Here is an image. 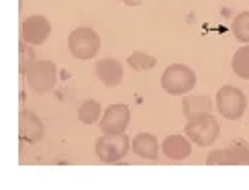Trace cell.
<instances>
[{
  "label": "cell",
  "instance_id": "cell-8",
  "mask_svg": "<svg viewBox=\"0 0 249 190\" xmlns=\"http://www.w3.org/2000/svg\"><path fill=\"white\" fill-rule=\"evenodd\" d=\"M51 33V23L43 15H31L20 25V41L29 45H43Z\"/></svg>",
  "mask_w": 249,
  "mask_h": 190
},
{
  "label": "cell",
  "instance_id": "cell-3",
  "mask_svg": "<svg viewBox=\"0 0 249 190\" xmlns=\"http://www.w3.org/2000/svg\"><path fill=\"white\" fill-rule=\"evenodd\" d=\"M214 107L221 113V117H225V119H229V121L241 119L247 109L245 92L237 86H231V84L221 86L214 96Z\"/></svg>",
  "mask_w": 249,
  "mask_h": 190
},
{
  "label": "cell",
  "instance_id": "cell-5",
  "mask_svg": "<svg viewBox=\"0 0 249 190\" xmlns=\"http://www.w3.org/2000/svg\"><path fill=\"white\" fill-rule=\"evenodd\" d=\"M68 49H70V54L80 61L92 59V57H96V54L100 51V37L96 31L90 27L74 29L68 37Z\"/></svg>",
  "mask_w": 249,
  "mask_h": 190
},
{
  "label": "cell",
  "instance_id": "cell-18",
  "mask_svg": "<svg viewBox=\"0 0 249 190\" xmlns=\"http://www.w3.org/2000/svg\"><path fill=\"white\" fill-rule=\"evenodd\" d=\"M155 59L151 54H147V51H133V54L129 56L127 63L133 68V70H137V72H143V70H151L155 66Z\"/></svg>",
  "mask_w": 249,
  "mask_h": 190
},
{
  "label": "cell",
  "instance_id": "cell-4",
  "mask_svg": "<svg viewBox=\"0 0 249 190\" xmlns=\"http://www.w3.org/2000/svg\"><path fill=\"white\" fill-rule=\"evenodd\" d=\"M94 150L102 164H117L131 152V139L124 133H105L96 139Z\"/></svg>",
  "mask_w": 249,
  "mask_h": 190
},
{
  "label": "cell",
  "instance_id": "cell-15",
  "mask_svg": "<svg viewBox=\"0 0 249 190\" xmlns=\"http://www.w3.org/2000/svg\"><path fill=\"white\" fill-rule=\"evenodd\" d=\"M100 114H102L100 102L94 100V98L84 100V102L80 104V109H78V119L84 123V125H94V123H98Z\"/></svg>",
  "mask_w": 249,
  "mask_h": 190
},
{
  "label": "cell",
  "instance_id": "cell-19",
  "mask_svg": "<svg viewBox=\"0 0 249 190\" xmlns=\"http://www.w3.org/2000/svg\"><path fill=\"white\" fill-rule=\"evenodd\" d=\"M33 61H35L33 45L25 43V41H20V47H18V72H20V74H25Z\"/></svg>",
  "mask_w": 249,
  "mask_h": 190
},
{
  "label": "cell",
  "instance_id": "cell-6",
  "mask_svg": "<svg viewBox=\"0 0 249 190\" xmlns=\"http://www.w3.org/2000/svg\"><path fill=\"white\" fill-rule=\"evenodd\" d=\"M31 90H35L39 94H45L55 86L57 82V68L53 61L49 59H35L29 66V70L23 74Z\"/></svg>",
  "mask_w": 249,
  "mask_h": 190
},
{
  "label": "cell",
  "instance_id": "cell-9",
  "mask_svg": "<svg viewBox=\"0 0 249 190\" xmlns=\"http://www.w3.org/2000/svg\"><path fill=\"white\" fill-rule=\"evenodd\" d=\"M131 123V109L129 104H110L100 117V131L102 133H124Z\"/></svg>",
  "mask_w": 249,
  "mask_h": 190
},
{
  "label": "cell",
  "instance_id": "cell-13",
  "mask_svg": "<svg viewBox=\"0 0 249 190\" xmlns=\"http://www.w3.org/2000/svg\"><path fill=\"white\" fill-rule=\"evenodd\" d=\"M133 153H137L143 160H158L160 157V143L155 139V135L151 133H137L131 141Z\"/></svg>",
  "mask_w": 249,
  "mask_h": 190
},
{
  "label": "cell",
  "instance_id": "cell-10",
  "mask_svg": "<svg viewBox=\"0 0 249 190\" xmlns=\"http://www.w3.org/2000/svg\"><path fill=\"white\" fill-rule=\"evenodd\" d=\"M18 133L20 139L27 143H39L45 135V127L41 119L31 111H20L18 114Z\"/></svg>",
  "mask_w": 249,
  "mask_h": 190
},
{
  "label": "cell",
  "instance_id": "cell-11",
  "mask_svg": "<svg viewBox=\"0 0 249 190\" xmlns=\"http://www.w3.org/2000/svg\"><path fill=\"white\" fill-rule=\"evenodd\" d=\"M96 78L108 88H115L123 80V63L115 57H102L96 61Z\"/></svg>",
  "mask_w": 249,
  "mask_h": 190
},
{
  "label": "cell",
  "instance_id": "cell-12",
  "mask_svg": "<svg viewBox=\"0 0 249 190\" xmlns=\"http://www.w3.org/2000/svg\"><path fill=\"white\" fill-rule=\"evenodd\" d=\"M161 152L165 157H170V160L182 162L192 153V143L188 137H184V135H168L163 139Z\"/></svg>",
  "mask_w": 249,
  "mask_h": 190
},
{
  "label": "cell",
  "instance_id": "cell-1",
  "mask_svg": "<svg viewBox=\"0 0 249 190\" xmlns=\"http://www.w3.org/2000/svg\"><path fill=\"white\" fill-rule=\"evenodd\" d=\"M219 133H221V125L214 119L213 113L194 114V117L188 119V123L184 127V135L198 147L213 145L216 141V137H219Z\"/></svg>",
  "mask_w": 249,
  "mask_h": 190
},
{
  "label": "cell",
  "instance_id": "cell-7",
  "mask_svg": "<svg viewBox=\"0 0 249 190\" xmlns=\"http://www.w3.org/2000/svg\"><path fill=\"white\" fill-rule=\"evenodd\" d=\"M209 166H249V143L235 141L225 150H214L206 155Z\"/></svg>",
  "mask_w": 249,
  "mask_h": 190
},
{
  "label": "cell",
  "instance_id": "cell-17",
  "mask_svg": "<svg viewBox=\"0 0 249 190\" xmlns=\"http://www.w3.org/2000/svg\"><path fill=\"white\" fill-rule=\"evenodd\" d=\"M231 31H233V37L237 41H241V43H249V10L239 13L233 19Z\"/></svg>",
  "mask_w": 249,
  "mask_h": 190
},
{
  "label": "cell",
  "instance_id": "cell-2",
  "mask_svg": "<svg viewBox=\"0 0 249 190\" xmlns=\"http://www.w3.org/2000/svg\"><path fill=\"white\" fill-rule=\"evenodd\" d=\"M161 88L172 94V96H184L194 90L196 86V74L194 70H190L186 63H172L163 70L161 74Z\"/></svg>",
  "mask_w": 249,
  "mask_h": 190
},
{
  "label": "cell",
  "instance_id": "cell-14",
  "mask_svg": "<svg viewBox=\"0 0 249 190\" xmlns=\"http://www.w3.org/2000/svg\"><path fill=\"white\" fill-rule=\"evenodd\" d=\"M182 113H184L186 119L194 117V114L213 113V100H211L209 96H188V94H184Z\"/></svg>",
  "mask_w": 249,
  "mask_h": 190
},
{
  "label": "cell",
  "instance_id": "cell-16",
  "mask_svg": "<svg viewBox=\"0 0 249 190\" xmlns=\"http://www.w3.org/2000/svg\"><path fill=\"white\" fill-rule=\"evenodd\" d=\"M231 68L239 78L249 80V43H243L239 49L233 54Z\"/></svg>",
  "mask_w": 249,
  "mask_h": 190
}]
</instances>
